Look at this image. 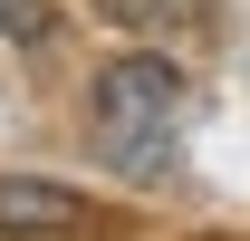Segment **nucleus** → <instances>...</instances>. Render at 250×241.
Listing matches in <instances>:
<instances>
[{
	"mask_svg": "<svg viewBox=\"0 0 250 241\" xmlns=\"http://www.w3.org/2000/svg\"><path fill=\"white\" fill-rule=\"evenodd\" d=\"M183 68L154 58V48H135V58H106L96 68V96H87V135L96 154L116 164V174H164V154H173V125H183Z\"/></svg>",
	"mask_w": 250,
	"mask_h": 241,
	"instance_id": "1",
	"label": "nucleus"
},
{
	"mask_svg": "<svg viewBox=\"0 0 250 241\" xmlns=\"http://www.w3.org/2000/svg\"><path fill=\"white\" fill-rule=\"evenodd\" d=\"M96 232V203L48 174H0V241H77Z\"/></svg>",
	"mask_w": 250,
	"mask_h": 241,
	"instance_id": "2",
	"label": "nucleus"
},
{
	"mask_svg": "<svg viewBox=\"0 0 250 241\" xmlns=\"http://www.w3.org/2000/svg\"><path fill=\"white\" fill-rule=\"evenodd\" d=\"M106 10H116L125 29H173V20H192L202 0H106Z\"/></svg>",
	"mask_w": 250,
	"mask_h": 241,
	"instance_id": "3",
	"label": "nucleus"
},
{
	"mask_svg": "<svg viewBox=\"0 0 250 241\" xmlns=\"http://www.w3.org/2000/svg\"><path fill=\"white\" fill-rule=\"evenodd\" d=\"M0 39H48V0H0Z\"/></svg>",
	"mask_w": 250,
	"mask_h": 241,
	"instance_id": "4",
	"label": "nucleus"
}]
</instances>
